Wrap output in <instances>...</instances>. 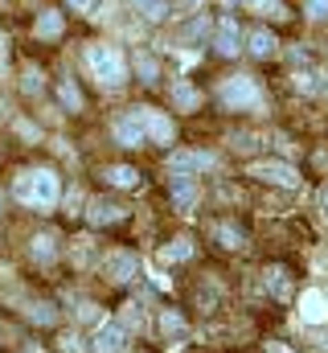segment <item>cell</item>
I'll return each instance as SVG.
<instances>
[{"instance_id":"1","label":"cell","mask_w":328,"mask_h":353,"mask_svg":"<svg viewBox=\"0 0 328 353\" xmlns=\"http://www.w3.org/2000/svg\"><path fill=\"white\" fill-rule=\"evenodd\" d=\"M12 197L21 205H37V210H54L58 197H62V185L50 169H25V173L12 181Z\"/></svg>"},{"instance_id":"2","label":"cell","mask_w":328,"mask_h":353,"mask_svg":"<svg viewBox=\"0 0 328 353\" xmlns=\"http://www.w3.org/2000/svg\"><path fill=\"white\" fill-rule=\"evenodd\" d=\"M82 62H86V70L94 74L99 87H119V83L127 79V62H123L119 46H103V41H99V46H86Z\"/></svg>"},{"instance_id":"3","label":"cell","mask_w":328,"mask_h":353,"mask_svg":"<svg viewBox=\"0 0 328 353\" xmlns=\"http://www.w3.org/2000/svg\"><path fill=\"white\" fill-rule=\"evenodd\" d=\"M218 99H222L230 111H258V107H263V87H258V79H250V74H230V79H222Z\"/></svg>"},{"instance_id":"4","label":"cell","mask_w":328,"mask_h":353,"mask_svg":"<svg viewBox=\"0 0 328 353\" xmlns=\"http://www.w3.org/2000/svg\"><path fill=\"white\" fill-rule=\"evenodd\" d=\"M127 350V329L123 321H99L94 337H90V353H123Z\"/></svg>"},{"instance_id":"5","label":"cell","mask_w":328,"mask_h":353,"mask_svg":"<svg viewBox=\"0 0 328 353\" xmlns=\"http://www.w3.org/2000/svg\"><path fill=\"white\" fill-rule=\"evenodd\" d=\"M250 176L271 181V185H279V189H296V185H300V173H296L291 161H254V165H250Z\"/></svg>"},{"instance_id":"6","label":"cell","mask_w":328,"mask_h":353,"mask_svg":"<svg viewBox=\"0 0 328 353\" xmlns=\"http://www.w3.org/2000/svg\"><path fill=\"white\" fill-rule=\"evenodd\" d=\"M136 119H140V128H144L148 140H156V144H172V123H168L164 111H156V107H136Z\"/></svg>"},{"instance_id":"7","label":"cell","mask_w":328,"mask_h":353,"mask_svg":"<svg viewBox=\"0 0 328 353\" xmlns=\"http://www.w3.org/2000/svg\"><path fill=\"white\" fill-rule=\"evenodd\" d=\"M103 271H107L115 283H127V279L140 275V259H136L132 251H107V255H103Z\"/></svg>"},{"instance_id":"8","label":"cell","mask_w":328,"mask_h":353,"mask_svg":"<svg viewBox=\"0 0 328 353\" xmlns=\"http://www.w3.org/2000/svg\"><path fill=\"white\" fill-rule=\"evenodd\" d=\"M197 205V176L193 173H172V210L193 214Z\"/></svg>"},{"instance_id":"9","label":"cell","mask_w":328,"mask_h":353,"mask_svg":"<svg viewBox=\"0 0 328 353\" xmlns=\"http://www.w3.org/2000/svg\"><path fill=\"white\" fill-rule=\"evenodd\" d=\"M111 136H115V144H123V148H140V144H144V128H140L136 111H132V115H115V119H111Z\"/></svg>"},{"instance_id":"10","label":"cell","mask_w":328,"mask_h":353,"mask_svg":"<svg viewBox=\"0 0 328 353\" xmlns=\"http://www.w3.org/2000/svg\"><path fill=\"white\" fill-rule=\"evenodd\" d=\"M172 173H205V169H214V157L209 152H197V148H181V152H172Z\"/></svg>"},{"instance_id":"11","label":"cell","mask_w":328,"mask_h":353,"mask_svg":"<svg viewBox=\"0 0 328 353\" xmlns=\"http://www.w3.org/2000/svg\"><path fill=\"white\" fill-rule=\"evenodd\" d=\"M243 37H238V21L234 17H222V25H218V33H214V46H218V54L222 58H234L243 46H238Z\"/></svg>"},{"instance_id":"12","label":"cell","mask_w":328,"mask_h":353,"mask_svg":"<svg viewBox=\"0 0 328 353\" xmlns=\"http://www.w3.org/2000/svg\"><path fill=\"white\" fill-rule=\"evenodd\" d=\"M300 316H304V325H325L328 321L325 292H304V300H300Z\"/></svg>"},{"instance_id":"13","label":"cell","mask_w":328,"mask_h":353,"mask_svg":"<svg viewBox=\"0 0 328 353\" xmlns=\"http://www.w3.org/2000/svg\"><path fill=\"white\" fill-rule=\"evenodd\" d=\"M86 218H90V226H107V222H119V218H123V205L94 197V201H90V210H86Z\"/></svg>"},{"instance_id":"14","label":"cell","mask_w":328,"mask_h":353,"mask_svg":"<svg viewBox=\"0 0 328 353\" xmlns=\"http://www.w3.org/2000/svg\"><path fill=\"white\" fill-rule=\"evenodd\" d=\"M246 50H250L254 58H271V54L279 50V41H275L267 29H254V33H246Z\"/></svg>"},{"instance_id":"15","label":"cell","mask_w":328,"mask_h":353,"mask_svg":"<svg viewBox=\"0 0 328 353\" xmlns=\"http://www.w3.org/2000/svg\"><path fill=\"white\" fill-rule=\"evenodd\" d=\"M161 329H164V337H172V341H185V337H189L185 316H181V312H172V308H164V312H161Z\"/></svg>"},{"instance_id":"16","label":"cell","mask_w":328,"mask_h":353,"mask_svg":"<svg viewBox=\"0 0 328 353\" xmlns=\"http://www.w3.org/2000/svg\"><path fill=\"white\" fill-rule=\"evenodd\" d=\"M172 103H176L181 111H193V107L201 103V94H197V90L189 87L185 79H172Z\"/></svg>"},{"instance_id":"17","label":"cell","mask_w":328,"mask_h":353,"mask_svg":"<svg viewBox=\"0 0 328 353\" xmlns=\"http://www.w3.org/2000/svg\"><path fill=\"white\" fill-rule=\"evenodd\" d=\"M136 74H140V83H156L161 79V62L148 50H136Z\"/></svg>"},{"instance_id":"18","label":"cell","mask_w":328,"mask_h":353,"mask_svg":"<svg viewBox=\"0 0 328 353\" xmlns=\"http://www.w3.org/2000/svg\"><path fill=\"white\" fill-rule=\"evenodd\" d=\"M267 288H271L275 300H287V296H291V279H287V271H283V267H267Z\"/></svg>"},{"instance_id":"19","label":"cell","mask_w":328,"mask_h":353,"mask_svg":"<svg viewBox=\"0 0 328 353\" xmlns=\"http://www.w3.org/2000/svg\"><path fill=\"white\" fill-rule=\"evenodd\" d=\"M107 185H115V189H132L136 181H140V173L136 169H127V165H107Z\"/></svg>"},{"instance_id":"20","label":"cell","mask_w":328,"mask_h":353,"mask_svg":"<svg viewBox=\"0 0 328 353\" xmlns=\"http://www.w3.org/2000/svg\"><path fill=\"white\" fill-rule=\"evenodd\" d=\"M189 255H193V243L189 239H176V243L161 247V263H185Z\"/></svg>"},{"instance_id":"21","label":"cell","mask_w":328,"mask_h":353,"mask_svg":"<svg viewBox=\"0 0 328 353\" xmlns=\"http://www.w3.org/2000/svg\"><path fill=\"white\" fill-rule=\"evenodd\" d=\"M246 8L258 12V17H271V21H283V17H287L283 0H246Z\"/></svg>"},{"instance_id":"22","label":"cell","mask_w":328,"mask_h":353,"mask_svg":"<svg viewBox=\"0 0 328 353\" xmlns=\"http://www.w3.org/2000/svg\"><path fill=\"white\" fill-rule=\"evenodd\" d=\"M58 33H62V12L45 8V12L37 17V37H58Z\"/></svg>"},{"instance_id":"23","label":"cell","mask_w":328,"mask_h":353,"mask_svg":"<svg viewBox=\"0 0 328 353\" xmlns=\"http://www.w3.org/2000/svg\"><path fill=\"white\" fill-rule=\"evenodd\" d=\"M136 4V12L144 17V21H161V17H168V0H132Z\"/></svg>"},{"instance_id":"24","label":"cell","mask_w":328,"mask_h":353,"mask_svg":"<svg viewBox=\"0 0 328 353\" xmlns=\"http://www.w3.org/2000/svg\"><path fill=\"white\" fill-rule=\"evenodd\" d=\"M214 239H218L222 247H230V251H234V247H243V230H238V226H230V222H218V226H214Z\"/></svg>"},{"instance_id":"25","label":"cell","mask_w":328,"mask_h":353,"mask_svg":"<svg viewBox=\"0 0 328 353\" xmlns=\"http://www.w3.org/2000/svg\"><path fill=\"white\" fill-rule=\"evenodd\" d=\"M58 99H62V107H66V111H79V107H82V94H79V87H74L70 79H62V87H58Z\"/></svg>"},{"instance_id":"26","label":"cell","mask_w":328,"mask_h":353,"mask_svg":"<svg viewBox=\"0 0 328 353\" xmlns=\"http://www.w3.org/2000/svg\"><path fill=\"white\" fill-rule=\"evenodd\" d=\"M33 259L37 263H50L54 259V234H37L33 239Z\"/></svg>"},{"instance_id":"27","label":"cell","mask_w":328,"mask_h":353,"mask_svg":"<svg viewBox=\"0 0 328 353\" xmlns=\"http://www.w3.org/2000/svg\"><path fill=\"white\" fill-rule=\"evenodd\" d=\"M316 79H320V74H304V70H300V74H296V90H304V94H320V83H316Z\"/></svg>"},{"instance_id":"28","label":"cell","mask_w":328,"mask_h":353,"mask_svg":"<svg viewBox=\"0 0 328 353\" xmlns=\"http://www.w3.org/2000/svg\"><path fill=\"white\" fill-rule=\"evenodd\" d=\"M304 12L312 21H328V0H304Z\"/></svg>"},{"instance_id":"29","label":"cell","mask_w":328,"mask_h":353,"mask_svg":"<svg viewBox=\"0 0 328 353\" xmlns=\"http://www.w3.org/2000/svg\"><path fill=\"white\" fill-rule=\"evenodd\" d=\"M29 316H33V321H41V325H54V321H58V312H54L50 304H37V308H33Z\"/></svg>"},{"instance_id":"30","label":"cell","mask_w":328,"mask_h":353,"mask_svg":"<svg viewBox=\"0 0 328 353\" xmlns=\"http://www.w3.org/2000/svg\"><path fill=\"white\" fill-rule=\"evenodd\" d=\"M62 353H86V345H82V337H74V333H66V337H62Z\"/></svg>"},{"instance_id":"31","label":"cell","mask_w":328,"mask_h":353,"mask_svg":"<svg viewBox=\"0 0 328 353\" xmlns=\"http://www.w3.org/2000/svg\"><path fill=\"white\" fill-rule=\"evenodd\" d=\"M79 321H94V325H99V308H94L90 300H86V304H79Z\"/></svg>"},{"instance_id":"32","label":"cell","mask_w":328,"mask_h":353,"mask_svg":"<svg viewBox=\"0 0 328 353\" xmlns=\"http://www.w3.org/2000/svg\"><path fill=\"white\" fill-rule=\"evenodd\" d=\"M79 263H90V239H79V255H74Z\"/></svg>"},{"instance_id":"33","label":"cell","mask_w":328,"mask_h":353,"mask_svg":"<svg viewBox=\"0 0 328 353\" xmlns=\"http://www.w3.org/2000/svg\"><path fill=\"white\" fill-rule=\"evenodd\" d=\"M21 87L29 90V94H37V70H25V83Z\"/></svg>"},{"instance_id":"34","label":"cell","mask_w":328,"mask_h":353,"mask_svg":"<svg viewBox=\"0 0 328 353\" xmlns=\"http://www.w3.org/2000/svg\"><path fill=\"white\" fill-rule=\"evenodd\" d=\"M70 4H74L79 12H90V8H94V0H70Z\"/></svg>"},{"instance_id":"35","label":"cell","mask_w":328,"mask_h":353,"mask_svg":"<svg viewBox=\"0 0 328 353\" xmlns=\"http://www.w3.org/2000/svg\"><path fill=\"white\" fill-rule=\"evenodd\" d=\"M267 353H291L287 345H279V341H267Z\"/></svg>"},{"instance_id":"36","label":"cell","mask_w":328,"mask_h":353,"mask_svg":"<svg viewBox=\"0 0 328 353\" xmlns=\"http://www.w3.org/2000/svg\"><path fill=\"white\" fill-rule=\"evenodd\" d=\"M320 79H325V83H320V87H325V90H328V66H325V70H320Z\"/></svg>"},{"instance_id":"37","label":"cell","mask_w":328,"mask_h":353,"mask_svg":"<svg viewBox=\"0 0 328 353\" xmlns=\"http://www.w3.org/2000/svg\"><path fill=\"white\" fill-rule=\"evenodd\" d=\"M320 201H325V214H328V189H325V193H320Z\"/></svg>"},{"instance_id":"38","label":"cell","mask_w":328,"mask_h":353,"mask_svg":"<svg viewBox=\"0 0 328 353\" xmlns=\"http://www.w3.org/2000/svg\"><path fill=\"white\" fill-rule=\"evenodd\" d=\"M226 4H234V0H226Z\"/></svg>"}]
</instances>
